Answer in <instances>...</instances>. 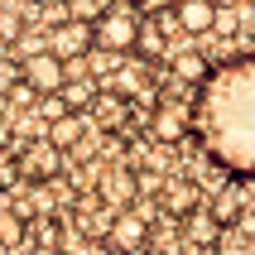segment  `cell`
Masks as SVG:
<instances>
[{
  "label": "cell",
  "mask_w": 255,
  "mask_h": 255,
  "mask_svg": "<svg viewBox=\"0 0 255 255\" xmlns=\"http://www.w3.org/2000/svg\"><path fill=\"white\" fill-rule=\"evenodd\" d=\"M188 97L193 135H198L207 164L222 173H251L255 169V63L251 53H236L227 63L202 72Z\"/></svg>",
  "instance_id": "obj_1"
},
{
  "label": "cell",
  "mask_w": 255,
  "mask_h": 255,
  "mask_svg": "<svg viewBox=\"0 0 255 255\" xmlns=\"http://www.w3.org/2000/svg\"><path fill=\"white\" fill-rule=\"evenodd\" d=\"M140 29H144V14L135 10L130 0H106V5L92 14V48L126 58V53H135Z\"/></svg>",
  "instance_id": "obj_2"
},
{
  "label": "cell",
  "mask_w": 255,
  "mask_h": 255,
  "mask_svg": "<svg viewBox=\"0 0 255 255\" xmlns=\"http://www.w3.org/2000/svg\"><path fill=\"white\" fill-rule=\"evenodd\" d=\"M188 135H193L188 97H154L149 101V126H144V140L149 144H183Z\"/></svg>",
  "instance_id": "obj_3"
},
{
  "label": "cell",
  "mask_w": 255,
  "mask_h": 255,
  "mask_svg": "<svg viewBox=\"0 0 255 255\" xmlns=\"http://www.w3.org/2000/svg\"><path fill=\"white\" fill-rule=\"evenodd\" d=\"M212 217L222 222V227L255 231V178L251 173H227L222 193L212 198Z\"/></svg>",
  "instance_id": "obj_4"
},
{
  "label": "cell",
  "mask_w": 255,
  "mask_h": 255,
  "mask_svg": "<svg viewBox=\"0 0 255 255\" xmlns=\"http://www.w3.org/2000/svg\"><path fill=\"white\" fill-rule=\"evenodd\" d=\"M58 173H68V154H63L48 135L24 140V149L14 154V178H19V183H48Z\"/></svg>",
  "instance_id": "obj_5"
},
{
  "label": "cell",
  "mask_w": 255,
  "mask_h": 255,
  "mask_svg": "<svg viewBox=\"0 0 255 255\" xmlns=\"http://www.w3.org/2000/svg\"><path fill=\"white\" fill-rule=\"evenodd\" d=\"M43 48H48L53 58H63V63H72V58H92V19H77V14H68V19L48 24V34H43Z\"/></svg>",
  "instance_id": "obj_6"
},
{
  "label": "cell",
  "mask_w": 255,
  "mask_h": 255,
  "mask_svg": "<svg viewBox=\"0 0 255 255\" xmlns=\"http://www.w3.org/2000/svg\"><path fill=\"white\" fill-rule=\"evenodd\" d=\"M92 193H97L111 212H116V207H130L135 193H140V183H135V164H126V159L97 164V183H92Z\"/></svg>",
  "instance_id": "obj_7"
},
{
  "label": "cell",
  "mask_w": 255,
  "mask_h": 255,
  "mask_svg": "<svg viewBox=\"0 0 255 255\" xmlns=\"http://www.w3.org/2000/svg\"><path fill=\"white\" fill-rule=\"evenodd\" d=\"M106 246L121 255H149V222L135 207H116L111 227H106Z\"/></svg>",
  "instance_id": "obj_8"
},
{
  "label": "cell",
  "mask_w": 255,
  "mask_h": 255,
  "mask_svg": "<svg viewBox=\"0 0 255 255\" xmlns=\"http://www.w3.org/2000/svg\"><path fill=\"white\" fill-rule=\"evenodd\" d=\"M63 77H68V63H63V58H53L48 48H34V53L24 48V58H19V82H24L34 97H39V92H58Z\"/></svg>",
  "instance_id": "obj_9"
},
{
  "label": "cell",
  "mask_w": 255,
  "mask_h": 255,
  "mask_svg": "<svg viewBox=\"0 0 255 255\" xmlns=\"http://www.w3.org/2000/svg\"><path fill=\"white\" fill-rule=\"evenodd\" d=\"M169 14L188 39H207L212 34V19H217V0H178Z\"/></svg>",
  "instance_id": "obj_10"
},
{
  "label": "cell",
  "mask_w": 255,
  "mask_h": 255,
  "mask_svg": "<svg viewBox=\"0 0 255 255\" xmlns=\"http://www.w3.org/2000/svg\"><path fill=\"white\" fill-rule=\"evenodd\" d=\"M173 222H178V236L188 241V251H193V246H212V236L222 231V222L212 217V207H207V202L188 207V212H183V217H173Z\"/></svg>",
  "instance_id": "obj_11"
},
{
  "label": "cell",
  "mask_w": 255,
  "mask_h": 255,
  "mask_svg": "<svg viewBox=\"0 0 255 255\" xmlns=\"http://www.w3.org/2000/svg\"><path fill=\"white\" fill-rule=\"evenodd\" d=\"M207 68H212V63H207V53H202V48H178V53L169 58V77H173L178 87H198Z\"/></svg>",
  "instance_id": "obj_12"
},
{
  "label": "cell",
  "mask_w": 255,
  "mask_h": 255,
  "mask_svg": "<svg viewBox=\"0 0 255 255\" xmlns=\"http://www.w3.org/2000/svg\"><path fill=\"white\" fill-rule=\"evenodd\" d=\"M198 202H202L198 183H169V178H164V188H159V207H164V212L183 217L188 207H198Z\"/></svg>",
  "instance_id": "obj_13"
},
{
  "label": "cell",
  "mask_w": 255,
  "mask_h": 255,
  "mask_svg": "<svg viewBox=\"0 0 255 255\" xmlns=\"http://www.w3.org/2000/svg\"><path fill=\"white\" fill-rule=\"evenodd\" d=\"M212 255H255V231H246V227H222L212 236Z\"/></svg>",
  "instance_id": "obj_14"
},
{
  "label": "cell",
  "mask_w": 255,
  "mask_h": 255,
  "mask_svg": "<svg viewBox=\"0 0 255 255\" xmlns=\"http://www.w3.org/2000/svg\"><path fill=\"white\" fill-rule=\"evenodd\" d=\"M24 241H29V217H19L10 202H5V207H0V246H5V251H24Z\"/></svg>",
  "instance_id": "obj_15"
},
{
  "label": "cell",
  "mask_w": 255,
  "mask_h": 255,
  "mask_svg": "<svg viewBox=\"0 0 255 255\" xmlns=\"http://www.w3.org/2000/svg\"><path fill=\"white\" fill-rule=\"evenodd\" d=\"M24 29H29V24H24V14H10V10H5V14H0V48H14Z\"/></svg>",
  "instance_id": "obj_16"
},
{
  "label": "cell",
  "mask_w": 255,
  "mask_h": 255,
  "mask_svg": "<svg viewBox=\"0 0 255 255\" xmlns=\"http://www.w3.org/2000/svg\"><path fill=\"white\" fill-rule=\"evenodd\" d=\"M14 82H19V58H5V53H0V92H10Z\"/></svg>",
  "instance_id": "obj_17"
},
{
  "label": "cell",
  "mask_w": 255,
  "mask_h": 255,
  "mask_svg": "<svg viewBox=\"0 0 255 255\" xmlns=\"http://www.w3.org/2000/svg\"><path fill=\"white\" fill-rule=\"evenodd\" d=\"M14 183H19V178H14V154H5V149H0V193H10Z\"/></svg>",
  "instance_id": "obj_18"
},
{
  "label": "cell",
  "mask_w": 255,
  "mask_h": 255,
  "mask_svg": "<svg viewBox=\"0 0 255 255\" xmlns=\"http://www.w3.org/2000/svg\"><path fill=\"white\" fill-rule=\"evenodd\" d=\"M130 5H135L140 14H164V10H173L178 0H130Z\"/></svg>",
  "instance_id": "obj_19"
},
{
  "label": "cell",
  "mask_w": 255,
  "mask_h": 255,
  "mask_svg": "<svg viewBox=\"0 0 255 255\" xmlns=\"http://www.w3.org/2000/svg\"><path fill=\"white\" fill-rule=\"evenodd\" d=\"M217 5H236V0H217Z\"/></svg>",
  "instance_id": "obj_20"
}]
</instances>
